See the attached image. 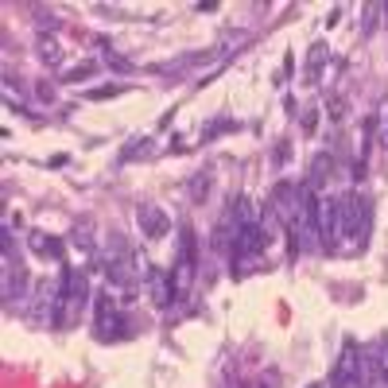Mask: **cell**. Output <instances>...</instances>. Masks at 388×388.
<instances>
[{
  "label": "cell",
  "instance_id": "52a82bcc",
  "mask_svg": "<svg viewBox=\"0 0 388 388\" xmlns=\"http://www.w3.org/2000/svg\"><path fill=\"white\" fill-rule=\"evenodd\" d=\"M31 249H36L39 256H54V261H63V241H59V237L31 233Z\"/></svg>",
  "mask_w": 388,
  "mask_h": 388
},
{
  "label": "cell",
  "instance_id": "ffe728a7",
  "mask_svg": "<svg viewBox=\"0 0 388 388\" xmlns=\"http://www.w3.org/2000/svg\"><path fill=\"white\" fill-rule=\"evenodd\" d=\"M39 98H43V101H54V86H47V82H39Z\"/></svg>",
  "mask_w": 388,
  "mask_h": 388
},
{
  "label": "cell",
  "instance_id": "3957f363",
  "mask_svg": "<svg viewBox=\"0 0 388 388\" xmlns=\"http://www.w3.org/2000/svg\"><path fill=\"white\" fill-rule=\"evenodd\" d=\"M299 194H303V187H295V183H276V190H272V214L280 217L284 226H291V222H295L299 214H303V199H299Z\"/></svg>",
  "mask_w": 388,
  "mask_h": 388
},
{
  "label": "cell",
  "instance_id": "5bb4252c",
  "mask_svg": "<svg viewBox=\"0 0 388 388\" xmlns=\"http://www.w3.org/2000/svg\"><path fill=\"white\" fill-rule=\"evenodd\" d=\"M380 12H385V4H369V8H365V24H362L365 36H369L373 27H377V16H380Z\"/></svg>",
  "mask_w": 388,
  "mask_h": 388
},
{
  "label": "cell",
  "instance_id": "7c38bea8",
  "mask_svg": "<svg viewBox=\"0 0 388 388\" xmlns=\"http://www.w3.org/2000/svg\"><path fill=\"white\" fill-rule=\"evenodd\" d=\"M93 70H98V63H78L74 70H66V74H63V82H70V86H74V82H86Z\"/></svg>",
  "mask_w": 388,
  "mask_h": 388
},
{
  "label": "cell",
  "instance_id": "ac0fdd59",
  "mask_svg": "<svg viewBox=\"0 0 388 388\" xmlns=\"http://www.w3.org/2000/svg\"><path fill=\"white\" fill-rule=\"evenodd\" d=\"M36 24H39V27H51V31H54V27H59V20H54L51 12H43V8H39V12H36Z\"/></svg>",
  "mask_w": 388,
  "mask_h": 388
},
{
  "label": "cell",
  "instance_id": "e0dca14e",
  "mask_svg": "<svg viewBox=\"0 0 388 388\" xmlns=\"http://www.w3.org/2000/svg\"><path fill=\"white\" fill-rule=\"evenodd\" d=\"M315 125H318V113H315V105H307V109H303V128L315 132Z\"/></svg>",
  "mask_w": 388,
  "mask_h": 388
},
{
  "label": "cell",
  "instance_id": "2e32d148",
  "mask_svg": "<svg viewBox=\"0 0 388 388\" xmlns=\"http://www.w3.org/2000/svg\"><path fill=\"white\" fill-rule=\"evenodd\" d=\"M330 117H334V121H342V117H346V98H338V93L330 98Z\"/></svg>",
  "mask_w": 388,
  "mask_h": 388
},
{
  "label": "cell",
  "instance_id": "30bf717a",
  "mask_svg": "<svg viewBox=\"0 0 388 388\" xmlns=\"http://www.w3.org/2000/svg\"><path fill=\"white\" fill-rule=\"evenodd\" d=\"M39 59H43L47 66H59V59H63V47L54 43V39H39Z\"/></svg>",
  "mask_w": 388,
  "mask_h": 388
},
{
  "label": "cell",
  "instance_id": "9a60e30c",
  "mask_svg": "<svg viewBox=\"0 0 388 388\" xmlns=\"http://www.w3.org/2000/svg\"><path fill=\"white\" fill-rule=\"evenodd\" d=\"M117 93H121V86H98V90H90V98L105 101V98H117Z\"/></svg>",
  "mask_w": 388,
  "mask_h": 388
},
{
  "label": "cell",
  "instance_id": "44dd1931",
  "mask_svg": "<svg viewBox=\"0 0 388 388\" xmlns=\"http://www.w3.org/2000/svg\"><path fill=\"white\" fill-rule=\"evenodd\" d=\"M385 12H388V4H385Z\"/></svg>",
  "mask_w": 388,
  "mask_h": 388
},
{
  "label": "cell",
  "instance_id": "7402d4cb",
  "mask_svg": "<svg viewBox=\"0 0 388 388\" xmlns=\"http://www.w3.org/2000/svg\"><path fill=\"white\" fill-rule=\"evenodd\" d=\"M315 388H318V385H315Z\"/></svg>",
  "mask_w": 388,
  "mask_h": 388
},
{
  "label": "cell",
  "instance_id": "4fadbf2b",
  "mask_svg": "<svg viewBox=\"0 0 388 388\" xmlns=\"http://www.w3.org/2000/svg\"><path fill=\"white\" fill-rule=\"evenodd\" d=\"M101 47H105V63L113 66V70H132V63H128V59H121V54L113 51V47L105 43V39H101Z\"/></svg>",
  "mask_w": 388,
  "mask_h": 388
},
{
  "label": "cell",
  "instance_id": "ba28073f",
  "mask_svg": "<svg viewBox=\"0 0 388 388\" xmlns=\"http://www.w3.org/2000/svg\"><path fill=\"white\" fill-rule=\"evenodd\" d=\"M90 229H93V222H90V217H82L78 226L70 229V241L78 245V249H86V253L93 249V233H90Z\"/></svg>",
  "mask_w": 388,
  "mask_h": 388
},
{
  "label": "cell",
  "instance_id": "6da1fadb",
  "mask_svg": "<svg viewBox=\"0 0 388 388\" xmlns=\"http://www.w3.org/2000/svg\"><path fill=\"white\" fill-rule=\"evenodd\" d=\"M338 206V237H353V241H365L373 226V202L357 190H346L342 199H334Z\"/></svg>",
  "mask_w": 388,
  "mask_h": 388
},
{
  "label": "cell",
  "instance_id": "5b68a950",
  "mask_svg": "<svg viewBox=\"0 0 388 388\" xmlns=\"http://www.w3.org/2000/svg\"><path fill=\"white\" fill-rule=\"evenodd\" d=\"M365 380V362L362 353H357V346L346 342L342 346V357H338V373H334V385L338 388H357Z\"/></svg>",
  "mask_w": 388,
  "mask_h": 388
},
{
  "label": "cell",
  "instance_id": "7a4b0ae2",
  "mask_svg": "<svg viewBox=\"0 0 388 388\" xmlns=\"http://www.w3.org/2000/svg\"><path fill=\"white\" fill-rule=\"evenodd\" d=\"M272 241V233H264V226H256V222H245V226L233 229V245H229V256L233 261H249V256L264 253Z\"/></svg>",
  "mask_w": 388,
  "mask_h": 388
},
{
  "label": "cell",
  "instance_id": "8992f818",
  "mask_svg": "<svg viewBox=\"0 0 388 388\" xmlns=\"http://www.w3.org/2000/svg\"><path fill=\"white\" fill-rule=\"evenodd\" d=\"M136 222H140V233L152 237V241H160V237L171 229V217L163 214L155 202H140V206H136Z\"/></svg>",
  "mask_w": 388,
  "mask_h": 388
},
{
  "label": "cell",
  "instance_id": "9c48e42d",
  "mask_svg": "<svg viewBox=\"0 0 388 388\" xmlns=\"http://www.w3.org/2000/svg\"><path fill=\"white\" fill-rule=\"evenodd\" d=\"M323 63H326V47L315 43L307 54V82H318V74H323Z\"/></svg>",
  "mask_w": 388,
  "mask_h": 388
},
{
  "label": "cell",
  "instance_id": "d6986e66",
  "mask_svg": "<svg viewBox=\"0 0 388 388\" xmlns=\"http://www.w3.org/2000/svg\"><path fill=\"white\" fill-rule=\"evenodd\" d=\"M206 187H210V179H206V175H202V179H194V183H190V194L199 199V194H206Z\"/></svg>",
  "mask_w": 388,
  "mask_h": 388
},
{
  "label": "cell",
  "instance_id": "277c9868",
  "mask_svg": "<svg viewBox=\"0 0 388 388\" xmlns=\"http://www.w3.org/2000/svg\"><path fill=\"white\" fill-rule=\"evenodd\" d=\"M121 326H128V318L117 315V307H113L109 291H105V295H98V330H93V334H98L101 342H117V338L128 334V330H121Z\"/></svg>",
  "mask_w": 388,
  "mask_h": 388
},
{
  "label": "cell",
  "instance_id": "8fae6325",
  "mask_svg": "<svg viewBox=\"0 0 388 388\" xmlns=\"http://www.w3.org/2000/svg\"><path fill=\"white\" fill-rule=\"evenodd\" d=\"M330 171H334V160H330V155H315V163H311V183H323V175L330 179Z\"/></svg>",
  "mask_w": 388,
  "mask_h": 388
}]
</instances>
